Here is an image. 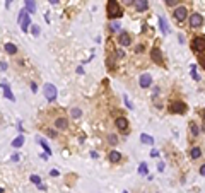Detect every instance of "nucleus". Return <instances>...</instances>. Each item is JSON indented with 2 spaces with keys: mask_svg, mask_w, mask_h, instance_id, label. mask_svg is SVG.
Segmentation results:
<instances>
[{
  "mask_svg": "<svg viewBox=\"0 0 205 193\" xmlns=\"http://www.w3.org/2000/svg\"><path fill=\"white\" fill-rule=\"evenodd\" d=\"M190 48L191 51H195V53H205V34H197L191 38L190 41Z\"/></svg>",
  "mask_w": 205,
  "mask_h": 193,
  "instance_id": "7ed1b4c3",
  "label": "nucleus"
},
{
  "mask_svg": "<svg viewBox=\"0 0 205 193\" xmlns=\"http://www.w3.org/2000/svg\"><path fill=\"white\" fill-rule=\"evenodd\" d=\"M10 4H12V0H5V7H7V9L10 7Z\"/></svg>",
  "mask_w": 205,
  "mask_h": 193,
  "instance_id": "e433bc0d",
  "label": "nucleus"
},
{
  "mask_svg": "<svg viewBox=\"0 0 205 193\" xmlns=\"http://www.w3.org/2000/svg\"><path fill=\"white\" fill-rule=\"evenodd\" d=\"M159 26H161L163 34H168V24H166V21H164V17H159Z\"/></svg>",
  "mask_w": 205,
  "mask_h": 193,
  "instance_id": "b1692460",
  "label": "nucleus"
},
{
  "mask_svg": "<svg viewBox=\"0 0 205 193\" xmlns=\"http://www.w3.org/2000/svg\"><path fill=\"white\" fill-rule=\"evenodd\" d=\"M197 58H198V65L205 70V53H198Z\"/></svg>",
  "mask_w": 205,
  "mask_h": 193,
  "instance_id": "393cba45",
  "label": "nucleus"
},
{
  "mask_svg": "<svg viewBox=\"0 0 205 193\" xmlns=\"http://www.w3.org/2000/svg\"><path fill=\"white\" fill-rule=\"evenodd\" d=\"M106 140H108V144L113 145V147H115V145H118V137H116L115 133H109L108 137H106Z\"/></svg>",
  "mask_w": 205,
  "mask_h": 193,
  "instance_id": "4be33fe9",
  "label": "nucleus"
},
{
  "mask_svg": "<svg viewBox=\"0 0 205 193\" xmlns=\"http://www.w3.org/2000/svg\"><path fill=\"white\" fill-rule=\"evenodd\" d=\"M200 115H202V118H204V123H205V110H200Z\"/></svg>",
  "mask_w": 205,
  "mask_h": 193,
  "instance_id": "4c0bfd02",
  "label": "nucleus"
},
{
  "mask_svg": "<svg viewBox=\"0 0 205 193\" xmlns=\"http://www.w3.org/2000/svg\"><path fill=\"white\" fill-rule=\"evenodd\" d=\"M168 111H169L171 115H186L188 104L184 103V101H181V99H173L168 104Z\"/></svg>",
  "mask_w": 205,
  "mask_h": 193,
  "instance_id": "f03ea898",
  "label": "nucleus"
},
{
  "mask_svg": "<svg viewBox=\"0 0 205 193\" xmlns=\"http://www.w3.org/2000/svg\"><path fill=\"white\" fill-rule=\"evenodd\" d=\"M50 4H58V0H50Z\"/></svg>",
  "mask_w": 205,
  "mask_h": 193,
  "instance_id": "58836bf2",
  "label": "nucleus"
},
{
  "mask_svg": "<svg viewBox=\"0 0 205 193\" xmlns=\"http://www.w3.org/2000/svg\"><path fill=\"white\" fill-rule=\"evenodd\" d=\"M202 154H204V152H202V149H200L198 145H193V147L190 149V157L193 159V161L200 159V157H202Z\"/></svg>",
  "mask_w": 205,
  "mask_h": 193,
  "instance_id": "f3484780",
  "label": "nucleus"
},
{
  "mask_svg": "<svg viewBox=\"0 0 205 193\" xmlns=\"http://www.w3.org/2000/svg\"><path fill=\"white\" fill-rule=\"evenodd\" d=\"M173 17H174V21L176 22H184L188 17H190L188 7H186V5H178V7H174V10H173Z\"/></svg>",
  "mask_w": 205,
  "mask_h": 193,
  "instance_id": "39448f33",
  "label": "nucleus"
},
{
  "mask_svg": "<svg viewBox=\"0 0 205 193\" xmlns=\"http://www.w3.org/2000/svg\"><path fill=\"white\" fill-rule=\"evenodd\" d=\"M122 4H123V5H128V7H130V5H133V4H135V0H122Z\"/></svg>",
  "mask_w": 205,
  "mask_h": 193,
  "instance_id": "473e14b6",
  "label": "nucleus"
},
{
  "mask_svg": "<svg viewBox=\"0 0 205 193\" xmlns=\"http://www.w3.org/2000/svg\"><path fill=\"white\" fill-rule=\"evenodd\" d=\"M2 87H4V94H5V97H9L10 101H15V97L12 96V92H10V89H9V86H5V84H2Z\"/></svg>",
  "mask_w": 205,
  "mask_h": 193,
  "instance_id": "5701e85b",
  "label": "nucleus"
},
{
  "mask_svg": "<svg viewBox=\"0 0 205 193\" xmlns=\"http://www.w3.org/2000/svg\"><path fill=\"white\" fill-rule=\"evenodd\" d=\"M40 144H41V147H43V149L46 151V154H48V156H50V154H51V151H50V147H48V145H46V142H45V140H41Z\"/></svg>",
  "mask_w": 205,
  "mask_h": 193,
  "instance_id": "7c9ffc66",
  "label": "nucleus"
},
{
  "mask_svg": "<svg viewBox=\"0 0 205 193\" xmlns=\"http://www.w3.org/2000/svg\"><path fill=\"white\" fill-rule=\"evenodd\" d=\"M138 86L142 87V89H147L152 86V75L150 74H142V75L138 77Z\"/></svg>",
  "mask_w": 205,
  "mask_h": 193,
  "instance_id": "f8f14e48",
  "label": "nucleus"
},
{
  "mask_svg": "<svg viewBox=\"0 0 205 193\" xmlns=\"http://www.w3.org/2000/svg\"><path fill=\"white\" fill-rule=\"evenodd\" d=\"M31 33H33V36H38L40 34V28L38 26H31Z\"/></svg>",
  "mask_w": 205,
  "mask_h": 193,
  "instance_id": "2f4dec72",
  "label": "nucleus"
},
{
  "mask_svg": "<svg viewBox=\"0 0 205 193\" xmlns=\"http://www.w3.org/2000/svg\"><path fill=\"white\" fill-rule=\"evenodd\" d=\"M198 173H200V176H205V162L202 166H200V169H198Z\"/></svg>",
  "mask_w": 205,
  "mask_h": 193,
  "instance_id": "72a5a7b5",
  "label": "nucleus"
},
{
  "mask_svg": "<svg viewBox=\"0 0 205 193\" xmlns=\"http://www.w3.org/2000/svg\"><path fill=\"white\" fill-rule=\"evenodd\" d=\"M53 126L58 132H67L68 126H70V120H68L65 115H56L53 118Z\"/></svg>",
  "mask_w": 205,
  "mask_h": 193,
  "instance_id": "20e7f679",
  "label": "nucleus"
},
{
  "mask_svg": "<svg viewBox=\"0 0 205 193\" xmlns=\"http://www.w3.org/2000/svg\"><path fill=\"white\" fill-rule=\"evenodd\" d=\"M118 45L120 46H123V48H127V46H130L132 43H133V38H132V34L130 33H127V31H120V34H118Z\"/></svg>",
  "mask_w": 205,
  "mask_h": 193,
  "instance_id": "9b49d317",
  "label": "nucleus"
},
{
  "mask_svg": "<svg viewBox=\"0 0 205 193\" xmlns=\"http://www.w3.org/2000/svg\"><path fill=\"white\" fill-rule=\"evenodd\" d=\"M31 181H33L34 185H41V178L38 174H33V176H31Z\"/></svg>",
  "mask_w": 205,
  "mask_h": 193,
  "instance_id": "cd10ccee",
  "label": "nucleus"
},
{
  "mask_svg": "<svg viewBox=\"0 0 205 193\" xmlns=\"http://www.w3.org/2000/svg\"><path fill=\"white\" fill-rule=\"evenodd\" d=\"M56 132H58L56 128H55V130H53V128H45V133H46V135H50L51 138H56V135H58Z\"/></svg>",
  "mask_w": 205,
  "mask_h": 193,
  "instance_id": "a878e982",
  "label": "nucleus"
},
{
  "mask_svg": "<svg viewBox=\"0 0 205 193\" xmlns=\"http://www.w3.org/2000/svg\"><path fill=\"white\" fill-rule=\"evenodd\" d=\"M106 15H108V19H120L123 15V9L120 5V2L118 0H108L106 2Z\"/></svg>",
  "mask_w": 205,
  "mask_h": 193,
  "instance_id": "f257e3e1",
  "label": "nucleus"
},
{
  "mask_svg": "<svg viewBox=\"0 0 205 193\" xmlns=\"http://www.w3.org/2000/svg\"><path fill=\"white\" fill-rule=\"evenodd\" d=\"M188 126H190V137L191 138H197L198 135H200V126H198V123L191 120L190 123H188Z\"/></svg>",
  "mask_w": 205,
  "mask_h": 193,
  "instance_id": "2eb2a0df",
  "label": "nucleus"
},
{
  "mask_svg": "<svg viewBox=\"0 0 205 193\" xmlns=\"http://www.w3.org/2000/svg\"><path fill=\"white\" fill-rule=\"evenodd\" d=\"M140 142H142V144H147V145H152L154 144V138L150 137V135H147V133H142V135H140Z\"/></svg>",
  "mask_w": 205,
  "mask_h": 193,
  "instance_id": "aec40b11",
  "label": "nucleus"
},
{
  "mask_svg": "<svg viewBox=\"0 0 205 193\" xmlns=\"http://www.w3.org/2000/svg\"><path fill=\"white\" fill-rule=\"evenodd\" d=\"M109 29H111L113 33H116V31H120V24H118V22H113V24H109Z\"/></svg>",
  "mask_w": 205,
  "mask_h": 193,
  "instance_id": "c756f323",
  "label": "nucleus"
},
{
  "mask_svg": "<svg viewBox=\"0 0 205 193\" xmlns=\"http://www.w3.org/2000/svg\"><path fill=\"white\" fill-rule=\"evenodd\" d=\"M123 193H127V192H123Z\"/></svg>",
  "mask_w": 205,
  "mask_h": 193,
  "instance_id": "a19ab883",
  "label": "nucleus"
},
{
  "mask_svg": "<svg viewBox=\"0 0 205 193\" xmlns=\"http://www.w3.org/2000/svg\"><path fill=\"white\" fill-rule=\"evenodd\" d=\"M43 94H45V97H46V101L53 103L55 99H56V96H58V91H56V87H55L53 84L46 82L45 86H43Z\"/></svg>",
  "mask_w": 205,
  "mask_h": 193,
  "instance_id": "0eeeda50",
  "label": "nucleus"
},
{
  "mask_svg": "<svg viewBox=\"0 0 205 193\" xmlns=\"http://www.w3.org/2000/svg\"><path fill=\"white\" fill-rule=\"evenodd\" d=\"M0 67H2V70H7V63L5 62H0Z\"/></svg>",
  "mask_w": 205,
  "mask_h": 193,
  "instance_id": "c9c22d12",
  "label": "nucleus"
},
{
  "mask_svg": "<svg viewBox=\"0 0 205 193\" xmlns=\"http://www.w3.org/2000/svg\"><path fill=\"white\" fill-rule=\"evenodd\" d=\"M138 173H140V174H147V164H145V162H142V164H140V167H138Z\"/></svg>",
  "mask_w": 205,
  "mask_h": 193,
  "instance_id": "c85d7f7f",
  "label": "nucleus"
},
{
  "mask_svg": "<svg viewBox=\"0 0 205 193\" xmlns=\"http://www.w3.org/2000/svg\"><path fill=\"white\" fill-rule=\"evenodd\" d=\"M188 24H190L191 29H198L204 26V15L198 14V12H193V14H190V17H188Z\"/></svg>",
  "mask_w": 205,
  "mask_h": 193,
  "instance_id": "1a4fd4ad",
  "label": "nucleus"
},
{
  "mask_svg": "<svg viewBox=\"0 0 205 193\" xmlns=\"http://www.w3.org/2000/svg\"><path fill=\"white\" fill-rule=\"evenodd\" d=\"M150 60L156 63V65H159V67H166V63H164V56H163V51L157 48V46H154V48L150 50Z\"/></svg>",
  "mask_w": 205,
  "mask_h": 193,
  "instance_id": "9d476101",
  "label": "nucleus"
},
{
  "mask_svg": "<svg viewBox=\"0 0 205 193\" xmlns=\"http://www.w3.org/2000/svg\"><path fill=\"white\" fill-rule=\"evenodd\" d=\"M17 22H19V26L22 31H27V29L31 28V19H29V12L26 10V7L20 9L19 15H17Z\"/></svg>",
  "mask_w": 205,
  "mask_h": 193,
  "instance_id": "423d86ee",
  "label": "nucleus"
},
{
  "mask_svg": "<svg viewBox=\"0 0 205 193\" xmlns=\"http://www.w3.org/2000/svg\"><path fill=\"white\" fill-rule=\"evenodd\" d=\"M0 193H4V188H0Z\"/></svg>",
  "mask_w": 205,
  "mask_h": 193,
  "instance_id": "ea45409f",
  "label": "nucleus"
},
{
  "mask_svg": "<svg viewBox=\"0 0 205 193\" xmlns=\"http://www.w3.org/2000/svg\"><path fill=\"white\" fill-rule=\"evenodd\" d=\"M122 159H123V156L118 151H109L108 161L111 162V164H120V162H122Z\"/></svg>",
  "mask_w": 205,
  "mask_h": 193,
  "instance_id": "ddd939ff",
  "label": "nucleus"
},
{
  "mask_svg": "<svg viewBox=\"0 0 205 193\" xmlns=\"http://www.w3.org/2000/svg\"><path fill=\"white\" fill-rule=\"evenodd\" d=\"M115 125H116V130L120 132V133H123V135H127L130 132V121L125 116H116Z\"/></svg>",
  "mask_w": 205,
  "mask_h": 193,
  "instance_id": "6e6552de",
  "label": "nucleus"
},
{
  "mask_svg": "<svg viewBox=\"0 0 205 193\" xmlns=\"http://www.w3.org/2000/svg\"><path fill=\"white\" fill-rule=\"evenodd\" d=\"M4 50L7 51V55H12V56H15L17 53H19V48H17L14 43H9V41L4 45Z\"/></svg>",
  "mask_w": 205,
  "mask_h": 193,
  "instance_id": "dca6fc26",
  "label": "nucleus"
},
{
  "mask_svg": "<svg viewBox=\"0 0 205 193\" xmlns=\"http://www.w3.org/2000/svg\"><path fill=\"white\" fill-rule=\"evenodd\" d=\"M31 89H33V92H36V91H38V87H36V82H31Z\"/></svg>",
  "mask_w": 205,
  "mask_h": 193,
  "instance_id": "f704fd0d",
  "label": "nucleus"
},
{
  "mask_svg": "<svg viewBox=\"0 0 205 193\" xmlns=\"http://www.w3.org/2000/svg\"><path fill=\"white\" fill-rule=\"evenodd\" d=\"M133 9H135V12H145L149 9V0H135Z\"/></svg>",
  "mask_w": 205,
  "mask_h": 193,
  "instance_id": "4468645a",
  "label": "nucleus"
},
{
  "mask_svg": "<svg viewBox=\"0 0 205 193\" xmlns=\"http://www.w3.org/2000/svg\"><path fill=\"white\" fill-rule=\"evenodd\" d=\"M24 4H26V10L29 14H34V12H36V2H34V0H24Z\"/></svg>",
  "mask_w": 205,
  "mask_h": 193,
  "instance_id": "a211bd4d",
  "label": "nucleus"
},
{
  "mask_svg": "<svg viewBox=\"0 0 205 193\" xmlns=\"http://www.w3.org/2000/svg\"><path fill=\"white\" fill-rule=\"evenodd\" d=\"M70 118L72 120H77V118H81L82 116V111H81V108H70Z\"/></svg>",
  "mask_w": 205,
  "mask_h": 193,
  "instance_id": "6ab92c4d",
  "label": "nucleus"
},
{
  "mask_svg": "<svg viewBox=\"0 0 205 193\" xmlns=\"http://www.w3.org/2000/svg\"><path fill=\"white\" fill-rule=\"evenodd\" d=\"M164 4H166L168 7H176L178 4H179V0H164Z\"/></svg>",
  "mask_w": 205,
  "mask_h": 193,
  "instance_id": "bb28decb",
  "label": "nucleus"
},
{
  "mask_svg": "<svg viewBox=\"0 0 205 193\" xmlns=\"http://www.w3.org/2000/svg\"><path fill=\"white\" fill-rule=\"evenodd\" d=\"M22 145H24V137H22V135H19L17 138H14L12 140V147L14 149H19V147H22Z\"/></svg>",
  "mask_w": 205,
  "mask_h": 193,
  "instance_id": "412c9836",
  "label": "nucleus"
}]
</instances>
